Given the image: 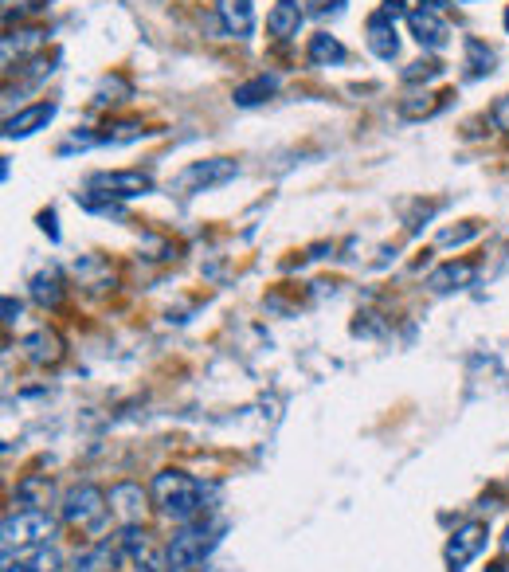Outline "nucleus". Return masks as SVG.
Masks as SVG:
<instances>
[{
  "label": "nucleus",
  "mask_w": 509,
  "mask_h": 572,
  "mask_svg": "<svg viewBox=\"0 0 509 572\" xmlns=\"http://www.w3.org/2000/svg\"><path fill=\"white\" fill-rule=\"evenodd\" d=\"M482 549H486V525L482 522L459 525L451 533V541H447V565H451V572H463Z\"/></svg>",
  "instance_id": "8"
},
{
  "label": "nucleus",
  "mask_w": 509,
  "mask_h": 572,
  "mask_svg": "<svg viewBox=\"0 0 509 572\" xmlns=\"http://www.w3.org/2000/svg\"><path fill=\"white\" fill-rule=\"evenodd\" d=\"M298 28H302V8H298L294 0H278L275 8L267 12V32L278 36V40L298 36Z\"/></svg>",
  "instance_id": "14"
},
{
  "label": "nucleus",
  "mask_w": 509,
  "mask_h": 572,
  "mask_svg": "<svg viewBox=\"0 0 509 572\" xmlns=\"http://www.w3.org/2000/svg\"><path fill=\"white\" fill-rule=\"evenodd\" d=\"M47 44V32H40V28H32V32H16V36H4V63L12 59V51L16 55H24V51H36Z\"/></svg>",
  "instance_id": "22"
},
{
  "label": "nucleus",
  "mask_w": 509,
  "mask_h": 572,
  "mask_svg": "<svg viewBox=\"0 0 509 572\" xmlns=\"http://www.w3.org/2000/svg\"><path fill=\"white\" fill-rule=\"evenodd\" d=\"M478 236V224H466V228H447L443 236H439V247H459V243H466V239H474Z\"/></svg>",
  "instance_id": "25"
},
{
  "label": "nucleus",
  "mask_w": 509,
  "mask_h": 572,
  "mask_svg": "<svg viewBox=\"0 0 509 572\" xmlns=\"http://www.w3.org/2000/svg\"><path fill=\"white\" fill-rule=\"evenodd\" d=\"M59 114V106L55 102H32V106H24V110H16V114H8L4 118V138L8 142H20V138H32V134H40L51 126V118Z\"/></svg>",
  "instance_id": "7"
},
{
  "label": "nucleus",
  "mask_w": 509,
  "mask_h": 572,
  "mask_svg": "<svg viewBox=\"0 0 509 572\" xmlns=\"http://www.w3.org/2000/svg\"><path fill=\"white\" fill-rule=\"evenodd\" d=\"M439 71H443V67H435V63H412V67L404 71V79H408V83H416V79H435Z\"/></svg>",
  "instance_id": "27"
},
{
  "label": "nucleus",
  "mask_w": 509,
  "mask_h": 572,
  "mask_svg": "<svg viewBox=\"0 0 509 572\" xmlns=\"http://www.w3.org/2000/svg\"><path fill=\"white\" fill-rule=\"evenodd\" d=\"M63 557L51 549V545H36L28 553H16V569L20 572H59Z\"/></svg>",
  "instance_id": "18"
},
{
  "label": "nucleus",
  "mask_w": 509,
  "mask_h": 572,
  "mask_svg": "<svg viewBox=\"0 0 509 572\" xmlns=\"http://www.w3.org/2000/svg\"><path fill=\"white\" fill-rule=\"evenodd\" d=\"M388 20H400V16H412V8H408V0H384V8H380Z\"/></svg>",
  "instance_id": "28"
},
{
  "label": "nucleus",
  "mask_w": 509,
  "mask_h": 572,
  "mask_svg": "<svg viewBox=\"0 0 509 572\" xmlns=\"http://www.w3.org/2000/svg\"><path fill=\"white\" fill-rule=\"evenodd\" d=\"M506 572H509V569H506Z\"/></svg>",
  "instance_id": "37"
},
{
  "label": "nucleus",
  "mask_w": 509,
  "mask_h": 572,
  "mask_svg": "<svg viewBox=\"0 0 509 572\" xmlns=\"http://www.w3.org/2000/svg\"><path fill=\"white\" fill-rule=\"evenodd\" d=\"M423 8H431V12H443V8H447V0H423Z\"/></svg>",
  "instance_id": "33"
},
{
  "label": "nucleus",
  "mask_w": 509,
  "mask_h": 572,
  "mask_svg": "<svg viewBox=\"0 0 509 572\" xmlns=\"http://www.w3.org/2000/svg\"><path fill=\"white\" fill-rule=\"evenodd\" d=\"M408 28H412V36H416V44L423 51H447V44H451L447 20L439 12H431V8H412Z\"/></svg>",
  "instance_id": "9"
},
{
  "label": "nucleus",
  "mask_w": 509,
  "mask_h": 572,
  "mask_svg": "<svg viewBox=\"0 0 509 572\" xmlns=\"http://www.w3.org/2000/svg\"><path fill=\"white\" fill-rule=\"evenodd\" d=\"M122 561H126V553H122L118 537H114V541H94L91 549H83V553L75 557L71 572H114Z\"/></svg>",
  "instance_id": "10"
},
{
  "label": "nucleus",
  "mask_w": 509,
  "mask_h": 572,
  "mask_svg": "<svg viewBox=\"0 0 509 572\" xmlns=\"http://www.w3.org/2000/svg\"><path fill=\"white\" fill-rule=\"evenodd\" d=\"M32 298H36L40 306H59V298H63L59 275H55V271H40V275L32 279Z\"/></svg>",
  "instance_id": "21"
},
{
  "label": "nucleus",
  "mask_w": 509,
  "mask_h": 572,
  "mask_svg": "<svg viewBox=\"0 0 509 572\" xmlns=\"http://www.w3.org/2000/svg\"><path fill=\"white\" fill-rule=\"evenodd\" d=\"M235 173H239V165H235L232 157L192 161L185 173L173 181V189L177 192H212V189H220V185H228V181H235Z\"/></svg>",
  "instance_id": "6"
},
{
  "label": "nucleus",
  "mask_w": 509,
  "mask_h": 572,
  "mask_svg": "<svg viewBox=\"0 0 509 572\" xmlns=\"http://www.w3.org/2000/svg\"><path fill=\"white\" fill-rule=\"evenodd\" d=\"M470 279H474V267H470V263H443L439 271L427 275V286H431L435 294H451V290L470 286Z\"/></svg>",
  "instance_id": "15"
},
{
  "label": "nucleus",
  "mask_w": 509,
  "mask_h": 572,
  "mask_svg": "<svg viewBox=\"0 0 509 572\" xmlns=\"http://www.w3.org/2000/svg\"><path fill=\"white\" fill-rule=\"evenodd\" d=\"M228 522L224 518H196V522L181 525V533L169 541L165 549V572H192L196 565H204L212 557V549L224 541Z\"/></svg>",
  "instance_id": "2"
},
{
  "label": "nucleus",
  "mask_w": 509,
  "mask_h": 572,
  "mask_svg": "<svg viewBox=\"0 0 509 572\" xmlns=\"http://www.w3.org/2000/svg\"><path fill=\"white\" fill-rule=\"evenodd\" d=\"M40 228H44L51 239H59V228H55V212H44V216H40Z\"/></svg>",
  "instance_id": "31"
},
{
  "label": "nucleus",
  "mask_w": 509,
  "mask_h": 572,
  "mask_svg": "<svg viewBox=\"0 0 509 572\" xmlns=\"http://www.w3.org/2000/svg\"><path fill=\"white\" fill-rule=\"evenodd\" d=\"M490 118H494V126H498V130H509V95L490 110Z\"/></svg>",
  "instance_id": "29"
},
{
  "label": "nucleus",
  "mask_w": 509,
  "mask_h": 572,
  "mask_svg": "<svg viewBox=\"0 0 509 572\" xmlns=\"http://www.w3.org/2000/svg\"><path fill=\"white\" fill-rule=\"evenodd\" d=\"M24 349H28V357L36 365H55L63 357V345H59V337L51 334V330H36V334L24 341Z\"/></svg>",
  "instance_id": "17"
},
{
  "label": "nucleus",
  "mask_w": 509,
  "mask_h": 572,
  "mask_svg": "<svg viewBox=\"0 0 509 572\" xmlns=\"http://www.w3.org/2000/svg\"><path fill=\"white\" fill-rule=\"evenodd\" d=\"M16 502L28 506V510H44L47 502H51V482H44V478H24V482L16 486Z\"/></svg>",
  "instance_id": "20"
},
{
  "label": "nucleus",
  "mask_w": 509,
  "mask_h": 572,
  "mask_svg": "<svg viewBox=\"0 0 509 572\" xmlns=\"http://www.w3.org/2000/svg\"><path fill=\"white\" fill-rule=\"evenodd\" d=\"M216 12H220L224 28L232 32L235 40H247L255 32V8H251V0H216Z\"/></svg>",
  "instance_id": "13"
},
{
  "label": "nucleus",
  "mask_w": 509,
  "mask_h": 572,
  "mask_svg": "<svg viewBox=\"0 0 509 572\" xmlns=\"http://www.w3.org/2000/svg\"><path fill=\"white\" fill-rule=\"evenodd\" d=\"M341 4H345V0H314V8H310V16H329V12L337 16V12H341Z\"/></svg>",
  "instance_id": "30"
},
{
  "label": "nucleus",
  "mask_w": 509,
  "mask_h": 572,
  "mask_svg": "<svg viewBox=\"0 0 509 572\" xmlns=\"http://www.w3.org/2000/svg\"><path fill=\"white\" fill-rule=\"evenodd\" d=\"M502 20H506V32H509V8H506V16H502Z\"/></svg>",
  "instance_id": "35"
},
{
  "label": "nucleus",
  "mask_w": 509,
  "mask_h": 572,
  "mask_svg": "<svg viewBox=\"0 0 509 572\" xmlns=\"http://www.w3.org/2000/svg\"><path fill=\"white\" fill-rule=\"evenodd\" d=\"M87 192L102 196V200H134V196H149L153 192V177L138 173V169H110V173L87 177Z\"/></svg>",
  "instance_id": "5"
},
{
  "label": "nucleus",
  "mask_w": 509,
  "mask_h": 572,
  "mask_svg": "<svg viewBox=\"0 0 509 572\" xmlns=\"http://www.w3.org/2000/svg\"><path fill=\"white\" fill-rule=\"evenodd\" d=\"M149 130L141 126V122H114V126H106L102 130V145H130L138 142V138H145Z\"/></svg>",
  "instance_id": "23"
},
{
  "label": "nucleus",
  "mask_w": 509,
  "mask_h": 572,
  "mask_svg": "<svg viewBox=\"0 0 509 572\" xmlns=\"http://www.w3.org/2000/svg\"><path fill=\"white\" fill-rule=\"evenodd\" d=\"M110 514L118 518V525H141L145 518V494L134 482H118L110 490Z\"/></svg>",
  "instance_id": "11"
},
{
  "label": "nucleus",
  "mask_w": 509,
  "mask_h": 572,
  "mask_svg": "<svg viewBox=\"0 0 509 572\" xmlns=\"http://www.w3.org/2000/svg\"><path fill=\"white\" fill-rule=\"evenodd\" d=\"M306 55H310V63H314V67H329V63H341V59H345V48H341V40H337V36L318 32V36L310 40Z\"/></svg>",
  "instance_id": "19"
},
{
  "label": "nucleus",
  "mask_w": 509,
  "mask_h": 572,
  "mask_svg": "<svg viewBox=\"0 0 509 572\" xmlns=\"http://www.w3.org/2000/svg\"><path fill=\"white\" fill-rule=\"evenodd\" d=\"M4 557H12V553H28V549H36V545H47L51 537H55V518L47 514V510H12V514H4Z\"/></svg>",
  "instance_id": "3"
},
{
  "label": "nucleus",
  "mask_w": 509,
  "mask_h": 572,
  "mask_svg": "<svg viewBox=\"0 0 509 572\" xmlns=\"http://www.w3.org/2000/svg\"><path fill=\"white\" fill-rule=\"evenodd\" d=\"M463 48H466V59H470V75H490V67H494V51L486 48L482 40H474V36L466 40Z\"/></svg>",
  "instance_id": "24"
},
{
  "label": "nucleus",
  "mask_w": 509,
  "mask_h": 572,
  "mask_svg": "<svg viewBox=\"0 0 509 572\" xmlns=\"http://www.w3.org/2000/svg\"><path fill=\"white\" fill-rule=\"evenodd\" d=\"M275 91H278L275 75H255V79H247V83H239V87H235L232 102L235 106H243V110H251V106H263Z\"/></svg>",
  "instance_id": "16"
},
{
  "label": "nucleus",
  "mask_w": 509,
  "mask_h": 572,
  "mask_svg": "<svg viewBox=\"0 0 509 572\" xmlns=\"http://www.w3.org/2000/svg\"><path fill=\"white\" fill-rule=\"evenodd\" d=\"M502 553L509 557V529H506V537H502Z\"/></svg>",
  "instance_id": "34"
},
{
  "label": "nucleus",
  "mask_w": 509,
  "mask_h": 572,
  "mask_svg": "<svg viewBox=\"0 0 509 572\" xmlns=\"http://www.w3.org/2000/svg\"><path fill=\"white\" fill-rule=\"evenodd\" d=\"M47 0H4V20L24 16V12H40Z\"/></svg>",
  "instance_id": "26"
},
{
  "label": "nucleus",
  "mask_w": 509,
  "mask_h": 572,
  "mask_svg": "<svg viewBox=\"0 0 509 572\" xmlns=\"http://www.w3.org/2000/svg\"><path fill=\"white\" fill-rule=\"evenodd\" d=\"M459 4H474V0H459Z\"/></svg>",
  "instance_id": "36"
},
{
  "label": "nucleus",
  "mask_w": 509,
  "mask_h": 572,
  "mask_svg": "<svg viewBox=\"0 0 509 572\" xmlns=\"http://www.w3.org/2000/svg\"><path fill=\"white\" fill-rule=\"evenodd\" d=\"M153 502L157 510L177 525H188L204 518V502H208V486L196 482L185 471H161L153 475Z\"/></svg>",
  "instance_id": "1"
},
{
  "label": "nucleus",
  "mask_w": 509,
  "mask_h": 572,
  "mask_svg": "<svg viewBox=\"0 0 509 572\" xmlns=\"http://www.w3.org/2000/svg\"><path fill=\"white\" fill-rule=\"evenodd\" d=\"M16 318H20V302H12V298H4V322L12 326Z\"/></svg>",
  "instance_id": "32"
},
{
  "label": "nucleus",
  "mask_w": 509,
  "mask_h": 572,
  "mask_svg": "<svg viewBox=\"0 0 509 572\" xmlns=\"http://www.w3.org/2000/svg\"><path fill=\"white\" fill-rule=\"evenodd\" d=\"M106 518H110V498L98 486H75V490H67V498H63V522L67 525L83 529L87 537H102Z\"/></svg>",
  "instance_id": "4"
},
{
  "label": "nucleus",
  "mask_w": 509,
  "mask_h": 572,
  "mask_svg": "<svg viewBox=\"0 0 509 572\" xmlns=\"http://www.w3.org/2000/svg\"><path fill=\"white\" fill-rule=\"evenodd\" d=\"M369 48L376 59L392 63L400 55V36H396V20H388L384 12L369 16Z\"/></svg>",
  "instance_id": "12"
}]
</instances>
